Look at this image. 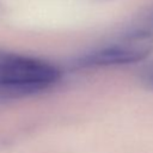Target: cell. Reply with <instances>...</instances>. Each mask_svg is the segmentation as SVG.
<instances>
[{
  "mask_svg": "<svg viewBox=\"0 0 153 153\" xmlns=\"http://www.w3.org/2000/svg\"><path fill=\"white\" fill-rule=\"evenodd\" d=\"M153 49V37L147 31L129 33L122 42L88 53L76 61L79 68L134 63L146 59Z\"/></svg>",
  "mask_w": 153,
  "mask_h": 153,
  "instance_id": "cell-2",
  "label": "cell"
},
{
  "mask_svg": "<svg viewBox=\"0 0 153 153\" xmlns=\"http://www.w3.org/2000/svg\"><path fill=\"white\" fill-rule=\"evenodd\" d=\"M143 84L148 87V88H151V90H153V62L148 66V68L146 69V72L143 73Z\"/></svg>",
  "mask_w": 153,
  "mask_h": 153,
  "instance_id": "cell-3",
  "label": "cell"
},
{
  "mask_svg": "<svg viewBox=\"0 0 153 153\" xmlns=\"http://www.w3.org/2000/svg\"><path fill=\"white\" fill-rule=\"evenodd\" d=\"M152 25H153V20H152Z\"/></svg>",
  "mask_w": 153,
  "mask_h": 153,
  "instance_id": "cell-4",
  "label": "cell"
},
{
  "mask_svg": "<svg viewBox=\"0 0 153 153\" xmlns=\"http://www.w3.org/2000/svg\"><path fill=\"white\" fill-rule=\"evenodd\" d=\"M59 71L50 63L17 54H0V90L36 92L59 80Z\"/></svg>",
  "mask_w": 153,
  "mask_h": 153,
  "instance_id": "cell-1",
  "label": "cell"
}]
</instances>
